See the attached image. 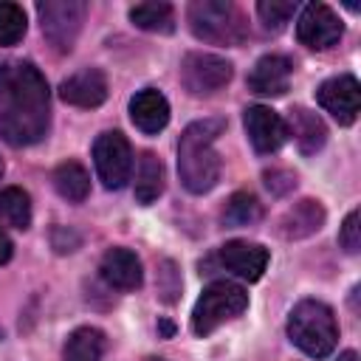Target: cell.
<instances>
[{
	"label": "cell",
	"instance_id": "cell-19",
	"mask_svg": "<svg viewBox=\"0 0 361 361\" xmlns=\"http://www.w3.org/2000/svg\"><path fill=\"white\" fill-rule=\"evenodd\" d=\"M164 164L155 152H141L138 169H135V200L141 206H149L164 192Z\"/></svg>",
	"mask_w": 361,
	"mask_h": 361
},
{
	"label": "cell",
	"instance_id": "cell-2",
	"mask_svg": "<svg viewBox=\"0 0 361 361\" xmlns=\"http://www.w3.org/2000/svg\"><path fill=\"white\" fill-rule=\"evenodd\" d=\"M223 130H226L223 118H200L180 133L178 175L192 195H203L214 189V183L220 180V155L214 149V141L220 138Z\"/></svg>",
	"mask_w": 361,
	"mask_h": 361
},
{
	"label": "cell",
	"instance_id": "cell-20",
	"mask_svg": "<svg viewBox=\"0 0 361 361\" xmlns=\"http://www.w3.org/2000/svg\"><path fill=\"white\" fill-rule=\"evenodd\" d=\"M54 189L71 200V203H82L90 192V175L79 161H62L54 169Z\"/></svg>",
	"mask_w": 361,
	"mask_h": 361
},
{
	"label": "cell",
	"instance_id": "cell-29",
	"mask_svg": "<svg viewBox=\"0 0 361 361\" xmlns=\"http://www.w3.org/2000/svg\"><path fill=\"white\" fill-rule=\"evenodd\" d=\"M11 254H14V243H11L8 234L0 228V265H6V262L11 259Z\"/></svg>",
	"mask_w": 361,
	"mask_h": 361
},
{
	"label": "cell",
	"instance_id": "cell-18",
	"mask_svg": "<svg viewBox=\"0 0 361 361\" xmlns=\"http://www.w3.org/2000/svg\"><path fill=\"white\" fill-rule=\"evenodd\" d=\"M290 130H293V138H296V144H299V152H305V155L319 152V149L324 147V141H327V127H324V121H322L316 113H310L307 107H296V110H293L288 133H290Z\"/></svg>",
	"mask_w": 361,
	"mask_h": 361
},
{
	"label": "cell",
	"instance_id": "cell-27",
	"mask_svg": "<svg viewBox=\"0 0 361 361\" xmlns=\"http://www.w3.org/2000/svg\"><path fill=\"white\" fill-rule=\"evenodd\" d=\"M338 245L347 251V254H358L361 251V226H358V209H353L344 223H341V231H338Z\"/></svg>",
	"mask_w": 361,
	"mask_h": 361
},
{
	"label": "cell",
	"instance_id": "cell-14",
	"mask_svg": "<svg viewBox=\"0 0 361 361\" xmlns=\"http://www.w3.org/2000/svg\"><path fill=\"white\" fill-rule=\"evenodd\" d=\"M99 274L116 290H138L141 282H144L141 259L130 248H110V251H104V257L99 262Z\"/></svg>",
	"mask_w": 361,
	"mask_h": 361
},
{
	"label": "cell",
	"instance_id": "cell-17",
	"mask_svg": "<svg viewBox=\"0 0 361 361\" xmlns=\"http://www.w3.org/2000/svg\"><path fill=\"white\" fill-rule=\"evenodd\" d=\"M324 206L313 197H305L299 203H293L282 217H279V234L285 240H302L316 234L324 226Z\"/></svg>",
	"mask_w": 361,
	"mask_h": 361
},
{
	"label": "cell",
	"instance_id": "cell-8",
	"mask_svg": "<svg viewBox=\"0 0 361 361\" xmlns=\"http://www.w3.org/2000/svg\"><path fill=\"white\" fill-rule=\"evenodd\" d=\"M93 164L104 189H121L130 180V169H133L130 141L118 130L102 133L93 144Z\"/></svg>",
	"mask_w": 361,
	"mask_h": 361
},
{
	"label": "cell",
	"instance_id": "cell-26",
	"mask_svg": "<svg viewBox=\"0 0 361 361\" xmlns=\"http://www.w3.org/2000/svg\"><path fill=\"white\" fill-rule=\"evenodd\" d=\"M293 11H296V3H290V0H262V3H257V14H259V20L265 23L268 31H282L288 25V20L293 17Z\"/></svg>",
	"mask_w": 361,
	"mask_h": 361
},
{
	"label": "cell",
	"instance_id": "cell-13",
	"mask_svg": "<svg viewBox=\"0 0 361 361\" xmlns=\"http://www.w3.org/2000/svg\"><path fill=\"white\" fill-rule=\"evenodd\" d=\"M293 62L282 54H265L254 62L248 73V90L257 96H282L288 90Z\"/></svg>",
	"mask_w": 361,
	"mask_h": 361
},
{
	"label": "cell",
	"instance_id": "cell-28",
	"mask_svg": "<svg viewBox=\"0 0 361 361\" xmlns=\"http://www.w3.org/2000/svg\"><path fill=\"white\" fill-rule=\"evenodd\" d=\"M265 183H268V189L274 195H285V192H290L296 186V175H290L285 169H271V172H265Z\"/></svg>",
	"mask_w": 361,
	"mask_h": 361
},
{
	"label": "cell",
	"instance_id": "cell-31",
	"mask_svg": "<svg viewBox=\"0 0 361 361\" xmlns=\"http://www.w3.org/2000/svg\"><path fill=\"white\" fill-rule=\"evenodd\" d=\"M0 178H3V161H0Z\"/></svg>",
	"mask_w": 361,
	"mask_h": 361
},
{
	"label": "cell",
	"instance_id": "cell-23",
	"mask_svg": "<svg viewBox=\"0 0 361 361\" xmlns=\"http://www.w3.org/2000/svg\"><path fill=\"white\" fill-rule=\"evenodd\" d=\"M130 20L133 25L158 34H169L175 28V11L169 3H138L130 8Z\"/></svg>",
	"mask_w": 361,
	"mask_h": 361
},
{
	"label": "cell",
	"instance_id": "cell-6",
	"mask_svg": "<svg viewBox=\"0 0 361 361\" xmlns=\"http://www.w3.org/2000/svg\"><path fill=\"white\" fill-rule=\"evenodd\" d=\"M37 14H39V25H42L45 39L59 54H68L76 42L79 31H82L87 6L82 0H45L37 6Z\"/></svg>",
	"mask_w": 361,
	"mask_h": 361
},
{
	"label": "cell",
	"instance_id": "cell-11",
	"mask_svg": "<svg viewBox=\"0 0 361 361\" xmlns=\"http://www.w3.org/2000/svg\"><path fill=\"white\" fill-rule=\"evenodd\" d=\"M243 124H245V133H248L251 147H254L257 152H262V155L276 152V149L288 141V135H290L285 118H282L276 110L265 107V104L248 107L245 116H243Z\"/></svg>",
	"mask_w": 361,
	"mask_h": 361
},
{
	"label": "cell",
	"instance_id": "cell-15",
	"mask_svg": "<svg viewBox=\"0 0 361 361\" xmlns=\"http://www.w3.org/2000/svg\"><path fill=\"white\" fill-rule=\"evenodd\" d=\"M59 96L73 107H99L107 99V79L99 68H82L59 85Z\"/></svg>",
	"mask_w": 361,
	"mask_h": 361
},
{
	"label": "cell",
	"instance_id": "cell-22",
	"mask_svg": "<svg viewBox=\"0 0 361 361\" xmlns=\"http://www.w3.org/2000/svg\"><path fill=\"white\" fill-rule=\"evenodd\" d=\"M0 220L20 231H25L31 226V197L25 189H20V186L0 189Z\"/></svg>",
	"mask_w": 361,
	"mask_h": 361
},
{
	"label": "cell",
	"instance_id": "cell-5",
	"mask_svg": "<svg viewBox=\"0 0 361 361\" xmlns=\"http://www.w3.org/2000/svg\"><path fill=\"white\" fill-rule=\"evenodd\" d=\"M245 307H248L245 288L237 282H228V279H217L203 288V293L197 296V302L192 307V333L209 336L220 324L237 319Z\"/></svg>",
	"mask_w": 361,
	"mask_h": 361
},
{
	"label": "cell",
	"instance_id": "cell-21",
	"mask_svg": "<svg viewBox=\"0 0 361 361\" xmlns=\"http://www.w3.org/2000/svg\"><path fill=\"white\" fill-rule=\"evenodd\" d=\"M104 353V333L96 327H76L62 350L65 361H102Z\"/></svg>",
	"mask_w": 361,
	"mask_h": 361
},
{
	"label": "cell",
	"instance_id": "cell-24",
	"mask_svg": "<svg viewBox=\"0 0 361 361\" xmlns=\"http://www.w3.org/2000/svg\"><path fill=\"white\" fill-rule=\"evenodd\" d=\"M262 217V206L251 192H234L223 209V220L228 226H251Z\"/></svg>",
	"mask_w": 361,
	"mask_h": 361
},
{
	"label": "cell",
	"instance_id": "cell-1",
	"mask_svg": "<svg viewBox=\"0 0 361 361\" xmlns=\"http://www.w3.org/2000/svg\"><path fill=\"white\" fill-rule=\"evenodd\" d=\"M48 82L31 62H3L0 65V135L25 147L48 133Z\"/></svg>",
	"mask_w": 361,
	"mask_h": 361
},
{
	"label": "cell",
	"instance_id": "cell-16",
	"mask_svg": "<svg viewBox=\"0 0 361 361\" xmlns=\"http://www.w3.org/2000/svg\"><path fill=\"white\" fill-rule=\"evenodd\" d=\"M130 118L141 133H161L169 124V102L161 90L144 87L130 99Z\"/></svg>",
	"mask_w": 361,
	"mask_h": 361
},
{
	"label": "cell",
	"instance_id": "cell-30",
	"mask_svg": "<svg viewBox=\"0 0 361 361\" xmlns=\"http://www.w3.org/2000/svg\"><path fill=\"white\" fill-rule=\"evenodd\" d=\"M341 361H355V353H344V355H341Z\"/></svg>",
	"mask_w": 361,
	"mask_h": 361
},
{
	"label": "cell",
	"instance_id": "cell-10",
	"mask_svg": "<svg viewBox=\"0 0 361 361\" xmlns=\"http://www.w3.org/2000/svg\"><path fill=\"white\" fill-rule=\"evenodd\" d=\"M316 102L338 121V124H353L355 116H358V107H361V87H358V79L353 73H341V76H333L327 82L319 85L316 90Z\"/></svg>",
	"mask_w": 361,
	"mask_h": 361
},
{
	"label": "cell",
	"instance_id": "cell-4",
	"mask_svg": "<svg viewBox=\"0 0 361 361\" xmlns=\"http://www.w3.org/2000/svg\"><path fill=\"white\" fill-rule=\"evenodd\" d=\"M186 20L192 34L212 45H240L248 34L243 11L226 0H195L186 8Z\"/></svg>",
	"mask_w": 361,
	"mask_h": 361
},
{
	"label": "cell",
	"instance_id": "cell-7",
	"mask_svg": "<svg viewBox=\"0 0 361 361\" xmlns=\"http://www.w3.org/2000/svg\"><path fill=\"white\" fill-rule=\"evenodd\" d=\"M234 76V65L226 56L192 51L180 62V85L192 96H212L223 90Z\"/></svg>",
	"mask_w": 361,
	"mask_h": 361
},
{
	"label": "cell",
	"instance_id": "cell-12",
	"mask_svg": "<svg viewBox=\"0 0 361 361\" xmlns=\"http://www.w3.org/2000/svg\"><path fill=\"white\" fill-rule=\"evenodd\" d=\"M220 265L245 282H257L268 268V248L248 240H228L220 248Z\"/></svg>",
	"mask_w": 361,
	"mask_h": 361
},
{
	"label": "cell",
	"instance_id": "cell-25",
	"mask_svg": "<svg viewBox=\"0 0 361 361\" xmlns=\"http://www.w3.org/2000/svg\"><path fill=\"white\" fill-rule=\"evenodd\" d=\"M25 11L17 3H0V45H17L25 37Z\"/></svg>",
	"mask_w": 361,
	"mask_h": 361
},
{
	"label": "cell",
	"instance_id": "cell-3",
	"mask_svg": "<svg viewBox=\"0 0 361 361\" xmlns=\"http://www.w3.org/2000/svg\"><path fill=\"white\" fill-rule=\"evenodd\" d=\"M288 338L310 358H327L338 344V324L330 305L302 299L288 316Z\"/></svg>",
	"mask_w": 361,
	"mask_h": 361
},
{
	"label": "cell",
	"instance_id": "cell-9",
	"mask_svg": "<svg viewBox=\"0 0 361 361\" xmlns=\"http://www.w3.org/2000/svg\"><path fill=\"white\" fill-rule=\"evenodd\" d=\"M344 34V25L338 20V14L327 6V3H310L305 6V11L299 14L296 23V37L302 45L313 48V51H324L333 48Z\"/></svg>",
	"mask_w": 361,
	"mask_h": 361
}]
</instances>
